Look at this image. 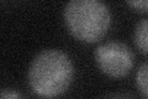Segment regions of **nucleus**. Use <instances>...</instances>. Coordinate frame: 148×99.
Listing matches in <instances>:
<instances>
[{
    "label": "nucleus",
    "instance_id": "f257e3e1",
    "mask_svg": "<svg viewBox=\"0 0 148 99\" xmlns=\"http://www.w3.org/2000/svg\"><path fill=\"white\" fill-rule=\"evenodd\" d=\"M73 64L69 57L57 50L40 53L29 71V82L41 97H58L69 88L73 79Z\"/></svg>",
    "mask_w": 148,
    "mask_h": 99
},
{
    "label": "nucleus",
    "instance_id": "f03ea898",
    "mask_svg": "<svg viewBox=\"0 0 148 99\" xmlns=\"http://www.w3.org/2000/svg\"><path fill=\"white\" fill-rule=\"evenodd\" d=\"M69 32L83 42H96L111 25L109 8L101 0H71L64 10Z\"/></svg>",
    "mask_w": 148,
    "mask_h": 99
},
{
    "label": "nucleus",
    "instance_id": "7ed1b4c3",
    "mask_svg": "<svg viewBox=\"0 0 148 99\" xmlns=\"http://www.w3.org/2000/svg\"><path fill=\"white\" fill-rule=\"evenodd\" d=\"M95 60L99 68L114 78L127 76L135 63L132 51L120 42H108L99 46L95 51Z\"/></svg>",
    "mask_w": 148,
    "mask_h": 99
},
{
    "label": "nucleus",
    "instance_id": "20e7f679",
    "mask_svg": "<svg viewBox=\"0 0 148 99\" xmlns=\"http://www.w3.org/2000/svg\"><path fill=\"white\" fill-rule=\"evenodd\" d=\"M147 20H142L135 31V44L143 55L147 53Z\"/></svg>",
    "mask_w": 148,
    "mask_h": 99
},
{
    "label": "nucleus",
    "instance_id": "39448f33",
    "mask_svg": "<svg viewBox=\"0 0 148 99\" xmlns=\"http://www.w3.org/2000/svg\"><path fill=\"white\" fill-rule=\"evenodd\" d=\"M147 71H148V67H147V63H143L140 69L137 72V86H138V89L141 91L143 98H147L148 96V89H147V82H148V76H147Z\"/></svg>",
    "mask_w": 148,
    "mask_h": 99
},
{
    "label": "nucleus",
    "instance_id": "423d86ee",
    "mask_svg": "<svg viewBox=\"0 0 148 99\" xmlns=\"http://www.w3.org/2000/svg\"><path fill=\"white\" fill-rule=\"evenodd\" d=\"M127 4L137 11L141 12L148 11V0H127Z\"/></svg>",
    "mask_w": 148,
    "mask_h": 99
},
{
    "label": "nucleus",
    "instance_id": "0eeeda50",
    "mask_svg": "<svg viewBox=\"0 0 148 99\" xmlns=\"http://www.w3.org/2000/svg\"><path fill=\"white\" fill-rule=\"evenodd\" d=\"M21 94L18 93H9V92H4V93H0V98H20Z\"/></svg>",
    "mask_w": 148,
    "mask_h": 99
}]
</instances>
